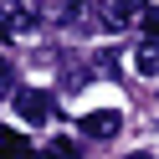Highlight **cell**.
Returning a JSON list of instances; mask_svg holds the SVG:
<instances>
[{"instance_id": "6da1fadb", "label": "cell", "mask_w": 159, "mask_h": 159, "mask_svg": "<svg viewBox=\"0 0 159 159\" xmlns=\"http://www.w3.org/2000/svg\"><path fill=\"white\" fill-rule=\"evenodd\" d=\"M16 113H21L26 123H52L57 98H52V93H41V87H16Z\"/></svg>"}, {"instance_id": "7a4b0ae2", "label": "cell", "mask_w": 159, "mask_h": 159, "mask_svg": "<svg viewBox=\"0 0 159 159\" xmlns=\"http://www.w3.org/2000/svg\"><path fill=\"white\" fill-rule=\"evenodd\" d=\"M118 128H123V118H118L113 108H93V113H82V134H87V139H113Z\"/></svg>"}, {"instance_id": "3957f363", "label": "cell", "mask_w": 159, "mask_h": 159, "mask_svg": "<svg viewBox=\"0 0 159 159\" xmlns=\"http://www.w3.org/2000/svg\"><path fill=\"white\" fill-rule=\"evenodd\" d=\"M134 67L144 77H159V36H144L139 41V52H134Z\"/></svg>"}, {"instance_id": "277c9868", "label": "cell", "mask_w": 159, "mask_h": 159, "mask_svg": "<svg viewBox=\"0 0 159 159\" xmlns=\"http://www.w3.org/2000/svg\"><path fill=\"white\" fill-rule=\"evenodd\" d=\"M134 16H144V0H113L108 5V31H123Z\"/></svg>"}, {"instance_id": "5b68a950", "label": "cell", "mask_w": 159, "mask_h": 159, "mask_svg": "<svg viewBox=\"0 0 159 159\" xmlns=\"http://www.w3.org/2000/svg\"><path fill=\"white\" fill-rule=\"evenodd\" d=\"M0 159H31V149H26V139H16L11 128H0Z\"/></svg>"}, {"instance_id": "8992f818", "label": "cell", "mask_w": 159, "mask_h": 159, "mask_svg": "<svg viewBox=\"0 0 159 159\" xmlns=\"http://www.w3.org/2000/svg\"><path fill=\"white\" fill-rule=\"evenodd\" d=\"M57 21H67V26L87 21V0H62V5H57Z\"/></svg>"}, {"instance_id": "52a82bcc", "label": "cell", "mask_w": 159, "mask_h": 159, "mask_svg": "<svg viewBox=\"0 0 159 159\" xmlns=\"http://www.w3.org/2000/svg\"><path fill=\"white\" fill-rule=\"evenodd\" d=\"M46 154H52V159H77V144H72V139H52Z\"/></svg>"}, {"instance_id": "ba28073f", "label": "cell", "mask_w": 159, "mask_h": 159, "mask_svg": "<svg viewBox=\"0 0 159 159\" xmlns=\"http://www.w3.org/2000/svg\"><path fill=\"white\" fill-rule=\"evenodd\" d=\"M11 82V62H5V57H0V87Z\"/></svg>"}, {"instance_id": "9c48e42d", "label": "cell", "mask_w": 159, "mask_h": 159, "mask_svg": "<svg viewBox=\"0 0 159 159\" xmlns=\"http://www.w3.org/2000/svg\"><path fill=\"white\" fill-rule=\"evenodd\" d=\"M128 159H154V154H128Z\"/></svg>"}]
</instances>
